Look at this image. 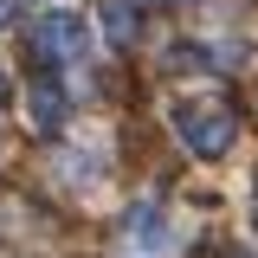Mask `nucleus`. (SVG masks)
<instances>
[{
    "label": "nucleus",
    "instance_id": "f257e3e1",
    "mask_svg": "<svg viewBox=\"0 0 258 258\" xmlns=\"http://www.w3.org/2000/svg\"><path fill=\"white\" fill-rule=\"evenodd\" d=\"M168 129H174V142L194 161H220L232 149V136H239V116L226 110L220 97H174L168 103Z\"/></svg>",
    "mask_w": 258,
    "mask_h": 258
},
{
    "label": "nucleus",
    "instance_id": "f03ea898",
    "mask_svg": "<svg viewBox=\"0 0 258 258\" xmlns=\"http://www.w3.org/2000/svg\"><path fill=\"white\" fill-rule=\"evenodd\" d=\"M91 45H97V26L78 7H45L32 20V52L45 64H78V58H91Z\"/></svg>",
    "mask_w": 258,
    "mask_h": 258
},
{
    "label": "nucleus",
    "instance_id": "7ed1b4c3",
    "mask_svg": "<svg viewBox=\"0 0 258 258\" xmlns=\"http://www.w3.org/2000/svg\"><path fill=\"white\" fill-rule=\"evenodd\" d=\"M26 123L39 129V136H52V129L71 123V91H64L58 78H45V84H32V91H26Z\"/></svg>",
    "mask_w": 258,
    "mask_h": 258
},
{
    "label": "nucleus",
    "instance_id": "20e7f679",
    "mask_svg": "<svg viewBox=\"0 0 258 258\" xmlns=\"http://www.w3.org/2000/svg\"><path fill=\"white\" fill-rule=\"evenodd\" d=\"M52 174H58V181H71L78 194L97 187V181H103V142H78V149H64V155L52 161Z\"/></svg>",
    "mask_w": 258,
    "mask_h": 258
},
{
    "label": "nucleus",
    "instance_id": "39448f33",
    "mask_svg": "<svg viewBox=\"0 0 258 258\" xmlns=\"http://www.w3.org/2000/svg\"><path fill=\"white\" fill-rule=\"evenodd\" d=\"M123 239H129V245H149V258L168 245V220H161L155 200H136V207L123 213Z\"/></svg>",
    "mask_w": 258,
    "mask_h": 258
},
{
    "label": "nucleus",
    "instance_id": "423d86ee",
    "mask_svg": "<svg viewBox=\"0 0 258 258\" xmlns=\"http://www.w3.org/2000/svg\"><path fill=\"white\" fill-rule=\"evenodd\" d=\"M103 32H110V39H123V45L136 39V13H129L123 0H116V7H103Z\"/></svg>",
    "mask_w": 258,
    "mask_h": 258
},
{
    "label": "nucleus",
    "instance_id": "0eeeda50",
    "mask_svg": "<svg viewBox=\"0 0 258 258\" xmlns=\"http://www.w3.org/2000/svg\"><path fill=\"white\" fill-rule=\"evenodd\" d=\"M0 26H13V0H0Z\"/></svg>",
    "mask_w": 258,
    "mask_h": 258
},
{
    "label": "nucleus",
    "instance_id": "6e6552de",
    "mask_svg": "<svg viewBox=\"0 0 258 258\" xmlns=\"http://www.w3.org/2000/svg\"><path fill=\"white\" fill-rule=\"evenodd\" d=\"M142 7H168V0H142Z\"/></svg>",
    "mask_w": 258,
    "mask_h": 258
},
{
    "label": "nucleus",
    "instance_id": "1a4fd4ad",
    "mask_svg": "<svg viewBox=\"0 0 258 258\" xmlns=\"http://www.w3.org/2000/svg\"><path fill=\"white\" fill-rule=\"evenodd\" d=\"M39 7H58V0H39Z\"/></svg>",
    "mask_w": 258,
    "mask_h": 258
}]
</instances>
